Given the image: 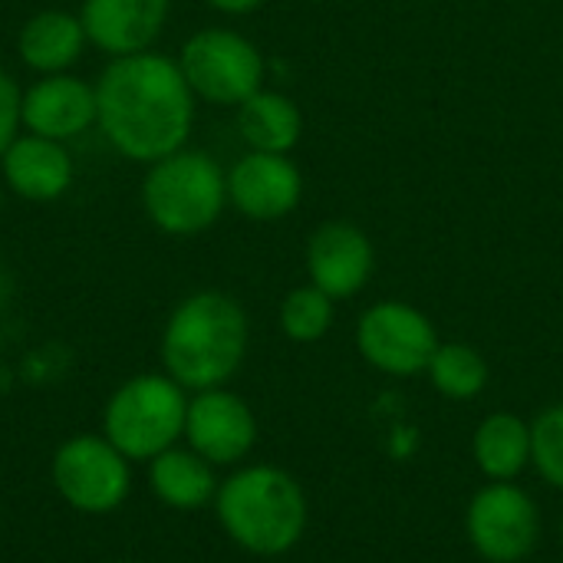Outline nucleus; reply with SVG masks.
Returning <instances> with one entry per match:
<instances>
[{
  "instance_id": "1",
  "label": "nucleus",
  "mask_w": 563,
  "mask_h": 563,
  "mask_svg": "<svg viewBox=\"0 0 563 563\" xmlns=\"http://www.w3.org/2000/svg\"><path fill=\"white\" fill-rule=\"evenodd\" d=\"M96 122L106 142L132 162L152 165L185 148L195 92L178 59L152 49L115 56L96 82Z\"/></svg>"
},
{
  "instance_id": "2",
  "label": "nucleus",
  "mask_w": 563,
  "mask_h": 563,
  "mask_svg": "<svg viewBox=\"0 0 563 563\" xmlns=\"http://www.w3.org/2000/svg\"><path fill=\"white\" fill-rule=\"evenodd\" d=\"M247 313L221 290L185 297L162 333L165 373L191 393L224 386L247 356Z\"/></svg>"
},
{
  "instance_id": "3",
  "label": "nucleus",
  "mask_w": 563,
  "mask_h": 563,
  "mask_svg": "<svg viewBox=\"0 0 563 563\" xmlns=\"http://www.w3.org/2000/svg\"><path fill=\"white\" fill-rule=\"evenodd\" d=\"M214 511L224 534L254 558H280L294 551L310 518L300 482L274 465L238 468L218 485Z\"/></svg>"
},
{
  "instance_id": "4",
  "label": "nucleus",
  "mask_w": 563,
  "mask_h": 563,
  "mask_svg": "<svg viewBox=\"0 0 563 563\" xmlns=\"http://www.w3.org/2000/svg\"><path fill=\"white\" fill-rule=\"evenodd\" d=\"M228 205V175L208 152L178 148L148 165L142 208L148 221L172 234L191 238L208 231Z\"/></svg>"
},
{
  "instance_id": "5",
  "label": "nucleus",
  "mask_w": 563,
  "mask_h": 563,
  "mask_svg": "<svg viewBox=\"0 0 563 563\" xmlns=\"http://www.w3.org/2000/svg\"><path fill=\"white\" fill-rule=\"evenodd\" d=\"M185 389L168 373H142L109 396L102 412V435L129 462H152L185 435Z\"/></svg>"
},
{
  "instance_id": "6",
  "label": "nucleus",
  "mask_w": 563,
  "mask_h": 563,
  "mask_svg": "<svg viewBox=\"0 0 563 563\" xmlns=\"http://www.w3.org/2000/svg\"><path fill=\"white\" fill-rule=\"evenodd\" d=\"M195 96L214 106H241L264 82V56L261 49L224 26H208L188 36L178 59Z\"/></svg>"
},
{
  "instance_id": "7",
  "label": "nucleus",
  "mask_w": 563,
  "mask_h": 563,
  "mask_svg": "<svg viewBox=\"0 0 563 563\" xmlns=\"http://www.w3.org/2000/svg\"><path fill=\"white\" fill-rule=\"evenodd\" d=\"M59 498L79 515H109L129 498V459L106 435H73L49 465Z\"/></svg>"
},
{
  "instance_id": "8",
  "label": "nucleus",
  "mask_w": 563,
  "mask_h": 563,
  "mask_svg": "<svg viewBox=\"0 0 563 563\" xmlns=\"http://www.w3.org/2000/svg\"><path fill=\"white\" fill-rule=\"evenodd\" d=\"M465 531L482 561L521 563L538 548L541 511L538 501L515 482H488L468 501Z\"/></svg>"
},
{
  "instance_id": "9",
  "label": "nucleus",
  "mask_w": 563,
  "mask_h": 563,
  "mask_svg": "<svg viewBox=\"0 0 563 563\" xmlns=\"http://www.w3.org/2000/svg\"><path fill=\"white\" fill-rule=\"evenodd\" d=\"M360 356L386 376H419L439 350L432 320L402 300L373 303L356 323Z\"/></svg>"
},
{
  "instance_id": "10",
  "label": "nucleus",
  "mask_w": 563,
  "mask_h": 563,
  "mask_svg": "<svg viewBox=\"0 0 563 563\" xmlns=\"http://www.w3.org/2000/svg\"><path fill=\"white\" fill-rule=\"evenodd\" d=\"M185 439L188 449L198 452L205 462H211L214 468H228L244 462L257 445V419L251 406L224 386L205 389L195 393V399L188 402Z\"/></svg>"
},
{
  "instance_id": "11",
  "label": "nucleus",
  "mask_w": 563,
  "mask_h": 563,
  "mask_svg": "<svg viewBox=\"0 0 563 563\" xmlns=\"http://www.w3.org/2000/svg\"><path fill=\"white\" fill-rule=\"evenodd\" d=\"M303 195L300 168L287 155L247 152L228 172V201L251 221L287 218Z\"/></svg>"
},
{
  "instance_id": "12",
  "label": "nucleus",
  "mask_w": 563,
  "mask_h": 563,
  "mask_svg": "<svg viewBox=\"0 0 563 563\" xmlns=\"http://www.w3.org/2000/svg\"><path fill=\"white\" fill-rule=\"evenodd\" d=\"M373 264H376V254H373L366 231L350 221H330L310 234V244H307L310 284L320 287L333 300L356 297L369 284Z\"/></svg>"
},
{
  "instance_id": "13",
  "label": "nucleus",
  "mask_w": 563,
  "mask_h": 563,
  "mask_svg": "<svg viewBox=\"0 0 563 563\" xmlns=\"http://www.w3.org/2000/svg\"><path fill=\"white\" fill-rule=\"evenodd\" d=\"M168 7L172 0H82L79 20L86 40L115 59L152 49L168 20Z\"/></svg>"
},
{
  "instance_id": "14",
  "label": "nucleus",
  "mask_w": 563,
  "mask_h": 563,
  "mask_svg": "<svg viewBox=\"0 0 563 563\" xmlns=\"http://www.w3.org/2000/svg\"><path fill=\"white\" fill-rule=\"evenodd\" d=\"M96 122V86L69 73H49L23 92V125L33 135L69 142Z\"/></svg>"
},
{
  "instance_id": "15",
  "label": "nucleus",
  "mask_w": 563,
  "mask_h": 563,
  "mask_svg": "<svg viewBox=\"0 0 563 563\" xmlns=\"http://www.w3.org/2000/svg\"><path fill=\"white\" fill-rule=\"evenodd\" d=\"M3 181L13 195L26 201H56L73 185V155L63 142L43 135H16L13 145L0 155Z\"/></svg>"
},
{
  "instance_id": "16",
  "label": "nucleus",
  "mask_w": 563,
  "mask_h": 563,
  "mask_svg": "<svg viewBox=\"0 0 563 563\" xmlns=\"http://www.w3.org/2000/svg\"><path fill=\"white\" fill-rule=\"evenodd\" d=\"M86 43L89 40H86L82 20L76 13L43 10L23 23L20 40H16V53L30 69L49 76V73H66L82 56Z\"/></svg>"
},
{
  "instance_id": "17",
  "label": "nucleus",
  "mask_w": 563,
  "mask_h": 563,
  "mask_svg": "<svg viewBox=\"0 0 563 563\" xmlns=\"http://www.w3.org/2000/svg\"><path fill=\"white\" fill-rule=\"evenodd\" d=\"M152 495L175 511H198L218 495L214 465L191 449H165L148 462Z\"/></svg>"
},
{
  "instance_id": "18",
  "label": "nucleus",
  "mask_w": 563,
  "mask_h": 563,
  "mask_svg": "<svg viewBox=\"0 0 563 563\" xmlns=\"http://www.w3.org/2000/svg\"><path fill=\"white\" fill-rule=\"evenodd\" d=\"M472 459L488 482H515L531 465V422L492 412L472 435Z\"/></svg>"
},
{
  "instance_id": "19",
  "label": "nucleus",
  "mask_w": 563,
  "mask_h": 563,
  "mask_svg": "<svg viewBox=\"0 0 563 563\" xmlns=\"http://www.w3.org/2000/svg\"><path fill=\"white\" fill-rule=\"evenodd\" d=\"M238 129H241V139L251 145V152L287 155L300 142L303 119L294 99H287L284 92L257 89L251 99L238 106Z\"/></svg>"
},
{
  "instance_id": "20",
  "label": "nucleus",
  "mask_w": 563,
  "mask_h": 563,
  "mask_svg": "<svg viewBox=\"0 0 563 563\" xmlns=\"http://www.w3.org/2000/svg\"><path fill=\"white\" fill-rule=\"evenodd\" d=\"M426 373H429L432 386L445 399H455V402H468V399L482 396L488 386V363L468 343H439Z\"/></svg>"
},
{
  "instance_id": "21",
  "label": "nucleus",
  "mask_w": 563,
  "mask_h": 563,
  "mask_svg": "<svg viewBox=\"0 0 563 563\" xmlns=\"http://www.w3.org/2000/svg\"><path fill=\"white\" fill-rule=\"evenodd\" d=\"M333 297H327L320 287H294L280 303V330L294 343H317L333 327Z\"/></svg>"
},
{
  "instance_id": "22",
  "label": "nucleus",
  "mask_w": 563,
  "mask_h": 563,
  "mask_svg": "<svg viewBox=\"0 0 563 563\" xmlns=\"http://www.w3.org/2000/svg\"><path fill=\"white\" fill-rule=\"evenodd\" d=\"M531 465L551 488L563 492V402L548 406L531 422Z\"/></svg>"
},
{
  "instance_id": "23",
  "label": "nucleus",
  "mask_w": 563,
  "mask_h": 563,
  "mask_svg": "<svg viewBox=\"0 0 563 563\" xmlns=\"http://www.w3.org/2000/svg\"><path fill=\"white\" fill-rule=\"evenodd\" d=\"M20 125H23V89L7 69H0V155L13 145Z\"/></svg>"
},
{
  "instance_id": "24",
  "label": "nucleus",
  "mask_w": 563,
  "mask_h": 563,
  "mask_svg": "<svg viewBox=\"0 0 563 563\" xmlns=\"http://www.w3.org/2000/svg\"><path fill=\"white\" fill-rule=\"evenodd\" d=\"M214 10H221V13H251V10H257L264 0H208Z\"/></svg>"
},
{
  "instance_id": "25",
  "label": "nucleus",
  "mask_w": 563,
  "mask_h": 563,
  "mask_svg": "<svg viewBox=\"0 0 563 563\" xmlns=\"http://www.w3.org/2000/svg\"><path fill=\"white\" fill-rule=\"evenodd\" d=\"M0 297H3V280H0Z\"/></svg>"
},
{
  "instance_id": "26",
  "label": "nucleus",
  "mask_w": 563,
  "mask_h": 563,
  "mask_svg": "<svg viewBox=\"0 0 563 563\" xmlns=\"http://www.w3.org/2000/svg\"><path fill=\"white\" fill-rule=\"evenodd\" d=\"M561 538H563V525H561Z\"/></svg>"
}]
</instances>
